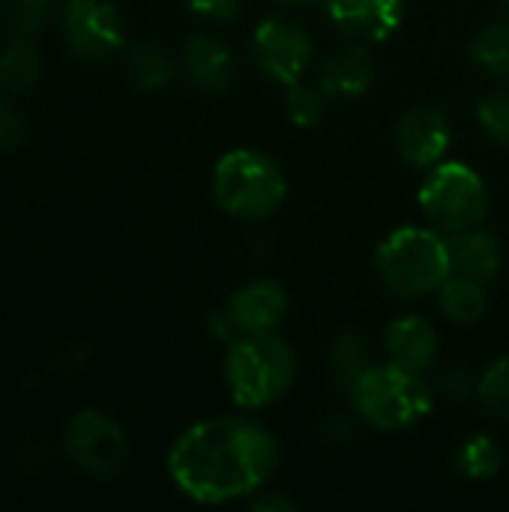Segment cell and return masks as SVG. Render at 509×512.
I'll return each instance as SVG.
<instances>
[{"label":"cell","mask_w":509,"mask_h":512,"mask_svg":"<svg viewBox=\"0 0 509 512\" xmlns=\"http://www.w3.org/2000/svg\"><path fill=\"white\" fill-rule=\"evenodd\" d=\"M279 465V441L249 417H210L186 429L168 453L174 486L198 504H228L261 492Z\"/></svg>","instance_id":"obj_1"},{"label":"cell","mask_w":509,"mask_h":512,"mask_svg":"<svg viewBox=\"0 0 509 512\" xmlns=\"http://www.w3.org/2000/svg\"><path fill=\"white\" fill-rule=\"evenodd\" d=\"M375 273L399 300H423L438 294L453 273L447 237L420 225H402L390 231L375 249Z\"/></svg>","instance_id":"obj_2"},{"label":"cell","mask_w":509,"mask_h":512,"mask_svg":"<svg viewBox=\"0 0 509 512\" xmlns=\"http://www.w3.org/2000/svg\"><path fill=\"white\" fill-rule=\"evenodd\" d=\"M297 378V354L276 333L237 336L225 354V384L237 408L258 411L279 402Z\"/></svg>","instance_id":"obj_3"},{"label":"cell","mask_w":509,"mask_h":512,"mask_svg":"<svg viewBox=\"0 0 509 512\" xmlns=\"http://www.w3.org/2000/svg\"><path fill=\"white\" fill-rule=\"evenodd\" d=\"M357 417L378 432H402L429 417L435 393L420 372L399 363H372L348 390Z\"/></svg>","instance_id":"obj_4"},{"label":"cell","mask_w":509,"mask_h":512,"mask_svg":"<svg viewBox=\"0 0 509 512\" xmlns=\"http://www.w3.org/2000/svg\"><path fill=\"white\" fill-rule=\"evenodd\" d=\"M285 192L282 168L261 150H231L213 168V198L237 219H267L282 207Z\"/></svg>","instance_id":"obj_5"},{"label":"cell","mask_w":509,"mask_h":512,"mask_svg":"<svg viewBox=\"0 0 509 512\" xmlns=\"http://www.w3.org/2000/svg\"><path fill=\"white\" fill-rule=\"evenodd\" d=\"M426 222L444 237L480 228L489 216V189L465 162H438L417 192Z\"/></svg>","instance_id":"obj_6"},{"label":"cell","mask_w":509,"mask_h":512,"mask_svg":"<svg viewBox=\"0 0 509 512\" xmlns=\"http://www.w3.org/2000/svg\"><path fill=\"white\" fill-rule=\"evenodd\" d=\"M288 315V294L273 279H255L237 288L222 309L210 315V333L222 342H234L237 336L276 333Z\"/></svg>","instance_id":"obj_7"},{"label":"cell","mask_w":509,"mask_h":512,"mask_svg":"<svg viewBox=\"0 0 509 512\" xmlns=\"http://www.w3.org/2000/svg\"><path fill=\"white\" fill-rule=\"evenodd\" d=\"M63 450L78 471L96 480H108L120 474L129 456L123 429L102 411H78L66 423Z\"/></svg>","instance_id":"obj_8"},{"label":"cell","mask_w":509,"mask_h":512,"mask_svg":"<svg viewBox=\"0 0 509 512\" xmlns=\"http://www.w3.org/2000/svg\"><path fill=\"white\" fill-rule=\"evenodd\" d=\"M249 57L267 78L291 87L309 72L315 42L306 27L285 18H267L255 27L249 39Z\"/></svg>","instance_id":"obj_9"},{"label":"cell","mask_w":509,"mask_h":512,"mask_svg":"<svg viewBox=\"0 0 509 512\" xmlns=\"http://www.w3.org/2000/svg\"><path fill=\"white\" fill-rule=\"evenodd\" d=\"M63 39L78 60L102 63L123 45V18L108 0H69L63 9Z\"/></svg>","instance_id":"obj_10"},{"label":"cell","mask_w":509,"mask_h":512,"mask_svg":"<svg viewBox=\"0 0 509 512\" xmlns=\"http://www.w3.org/2000/svg\"><path fill=\"white\" fill-rule=\"evenodd\" d=\"M450 120L435 105H417L396 123V153L411 168H435L450 150Z\"/></svg>","instance_id":"obj_11"},{"label":"cell","mask_w":509,"mask_h":512,"mask_svg":"<svg viewBox=\"0 0 509 512\" xmlns=\"http://www.w3.org/2000/svg\"><path fill=\"white\" fill-rule=\"evenodd\" d=\"M183 72L186 78L198 87V90H207V93H222L234 84V75H237V63H234V54L231 48L216 39V36H207V33H198V36H189L186 45H183Z\"/></svg>","instance_id":"obj_12"},{"label":"cell","mask_w":509,"mask_h":512,"mask_svg":"<svg viewBox=\"0 0 509 512\" xmlns=\"http://www.w3.org/2000/svg\"><path fill=\"white\" fill-rule=\"evenodd\" d=\"M330 21L357 39H387L402 24V0H324Z\"/></svg>","instance_id":"obj_13"},{"label":"cell","mask_w":509,"mask_h":512,"mask_svg":"<svg viewBox=\"0 0 509 512\" xmlns=\"http://www.w3.org/2000/svg\"><path fill=\"white\" fill-rule=\"evenodd\" d=\"M384 348L393 363L426 375L438 360V330L423 315H402L387 327Z\"/></svg>","instance_id":"obj_14"},{"label":"cell","mask_w":509,"mask_h":512,"mask_svg":"<svg viewBox=\"0 0 509 512\" xmlns=\"http://www.w3.org/2000/svg\"><path fill=\"white\" fill-rule=\"evenodd\" d=\"M375 81V60L366 45H345L333 51L318 75V84L327 96L336 99H357Z\"/></svg>","instance_id":"obj_15"},{"label":"cell","mask_w":509,"mask_h":512,"mask_svg":"<svg viewBox=\"0 0 509 512\" xmlns=\"http://www.w3.org/2000/svg\"><path fill=\"white\" fill-rule=\"evenodd\" d=\"M447 249H450L453 273L477 279L483 285L492 282L504 267V249H501L495 234L483 231V225L471 228V231H462V234H450Z\"/></svg>","instance_id":"obj_16"},{"label":"cell","mask_w":509,"mask_h":512,"mask_svg":"<svg viewBox=\"0 0 509 512\" xmlns=\"http://www.w3.org/2000/svg\"><path fill=\"white\" fill-rule=\"evenodd\" d=\"M369 366H372V348H369L366 333L345 330L333 339L330 354H327V369H330V378L336 387H342L348 393Z\"/></svg>","instance_id":"obj_17"},{"label":"cell","mask_w":509,"mask_h":512,"mask_svg":"<svg viewBox=\"0 0 509 512\" xmlns=\"http://www.w3.org/2000/svg\"><path fill=\"white\" fill-rule=\"evenodd\" d=\"M438 306L453 324H477L486 315V285L459 273H450L438 288Z\"/></svg>","instance_id":"obj_18"},{"label":"cell","mask_w":509,"mask_h":512,"mask_svg":"<svg viewBox=\"0 0 509 512\" xmlns=\"http://www.w3.org/2000/svg\"><path fill=\"white\" fill-rule=\"evenodd\" d=\"M39 48L30 36H15L0 54V90L9 96L27 93L39 78Z\"/></svg>","instance_id":"obj_19"},{"label":"cell","mask_w":509,"mask_h":512,"mask_svg":"<svg viewBox=\"0 0 509 512\" xmlns=\"http://www.w3.org/2000/svg\"><path fill=\"white\" fill-rule=\"evenodd\" d=\"M126 69H129V78L141 90H162V87L171 84V78L177 72L171 54L162 45H153V42H138L126 57Z\"/></svg>","instance_id":"obj_20"},{"label":"cell","mask_w":509,"mask_h":512,"mask_svg":"<svg viewBox=\"0 0 509 512\" xmlns=\"http://www.w3.org/2000/svg\"><path fill=\"white\" fill-rule=\"evenodd\" d=\"M501 462L504 453L498 441L489 435H471L456 453V468L471 480H492L501 471Z\"/></svg>","instance_id":"obj_21"},{"label":"cell","mask_w":509,"mask_h":512,"mask_svg":"<svg viewBox=\"0 0 509 512\" xmlns=\"http://www.w3.org/2000/svg\"><path fill=\"white\" fill-rule=\"evenodd\" d=\"M471 57L489 75L509 78V24H492L471 42Z\"/></svg>","instance_id":"obj_22"},{"label":"cell","mask_w":509,"mask_h":512,"mask_svg":"<svg viewBox=\"0 0 509 512\" xmlns=\"http://www.w3.org/2000/svg\"><path fill=\"white\" fill-rule=\"evenodd\" d=\"M477 399L495 417L509 423V357L495 360L477 381Z\"/></svg>","instance_id":"obj_23"},{"label":"cell","mask_w":509,"mask_h":512,"mask_svg":"<svg viewBox=\"0 0 509 512\" xmlns=\"http://www.w3.org/2000/svg\"><path fill=\"white\" fill-rule=\"evenodd\" d=\"M51 6L54 0H0V18L15 36H33L45 24Z\"/></svg>","instance_id":"obj_24"},{"label":"cell","mask_w":509,"mask_h":512,"mask_svg":"<svg viewBox=\"0 0 509 512\" xmlns=\"http://www.w3.org/2000/svg\"><path fill=\"white\" fill-rule=\"evenodd\" d=\"M324 96H327V93L321 90V84H318V87L303 84V81L291 84V87H288V96H285L288 117H291L297 126H303V129L321 123V117H324Z\"/></svg>","instance_id":"obj_25"},{"label":"cell","mask_w":509,"mask_h":512,"mask_svg":"<svg viewBox=\"0 0 509 512\" xmlns=\"http://www.w3.org/2000/svg\"><path fill=\"white\" fill-rule=\"evenodd\" d=\"M477 117L489 138L509 147V90H498V93L486 96L477 108Z\"/></svg>","instance_id":"obj_26"},{"label":"cell","mask_w":509,"mask_h":512,"mask_svg":"<svg viewBox=\"0 0 509 512\" xmlns=\"http://www.w3.org/2000/svg\"><path fill=\"white\" fill-rule=\"evenodd\" d=\"M354 417H357V411L354 414H348V411H330L321 420V426H318L321 438L327 444H345V441H351L357 435V420Z\"/></svg>","instance_id":"obj_27"},{"label":"cell","mask_w":509,"mask_h":512,"mask_svg":"<svg viewBox=\"0 0 509 512\" xmlns=\"http://www.w3.org/2000/svg\"><path fill=\"white\" fill-rule=\"evenodd\" d=\"M186 6L192 15H198L204 21L225 24V21H234L240 15L243 0H186Z\"/></svg>","instance_id":"obj_28"},{"label":"cell","mask_w":509,"mask_h":512,"mask_svg":"<svg viewBox=\"0 0 509 512\" xmlns=\"http://www.w3.org/2000/svg\"><path fill=\"white\" fill-rule=\"evenodd\" d=\"M24 138H27V123H24V117H21L15 108H9L6 102H0V153L21 147Z\"/></svg>","instance_id":"obj_29"},{"label":"cell","mask_w":509,"mask_h":512,"mask_svg":"<svg viewBox=\"0 0 509 512\" xmlns=\"http://www.w3.org/2000/svg\"><path fill=\"white\" fill-rule=\"evenodd\" d=\"M441 393L447 399H453V402H465V399H471L477 393V381L465 366H453L441 378Z\"/></svg>","instance_id":"obj_30"},{"label":"cell","mask_w":509,"mask_h":512,"mask_svg":"<svg viewBox=\"0 0 509 512\" xmlns=\"http://www.w3.org/2000/svg\"><path fill=\"white\" fill-rule=\"evenodd\" d=\"M252 510L294 512L297 510V501H294V498H288V495H282V492H276V489H270V492H264V495H258V498L252 501Z\"/></svg>","instance_id":"obj_31"},{"label":"cell","mask_w":509,"mask_h":512,"mask_svg":"<svg viewBox=\"0 0 509 512\" xmlns=\"http://www.w3.org/2000/svg\"><path fill=\"white\" fill-rule=\"evenodd\" d=\"M276 3H285V6H303V3H312V0H276Z\"/></svg>","instance_id":"obj_32"},{"label":"cell","mask_w":509,"mask_h":512,"mask_svg":"<svg viewBox=\"0 0 509 512\" xmlns=\"http://www.w3.org/2000/svg\"><path fill=\"white\" fill-rule=\"evenodd\" d=\"M504 6H507V9H509V0H504Z\"/></svg>","instance_id":"obj_33"}]
</instances>
